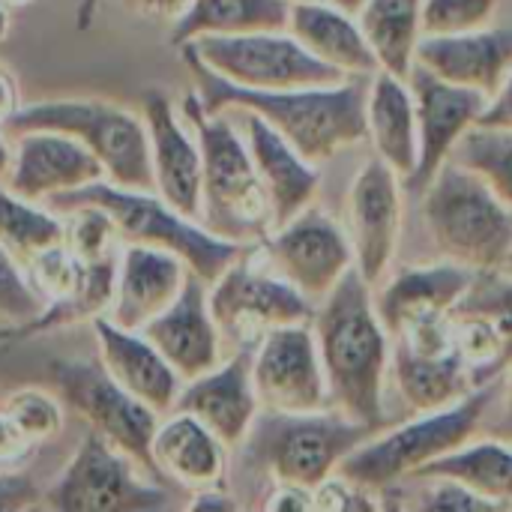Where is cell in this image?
Segmentation results:
<instances>
[{
    "label": "cell",
    "mask_w": 512,
    "mask_h": 512,
    "mask_svg": "<svg viewBox=\"0 0 512 512\" xmlns=\"http://www.w3.org/2000/svg\"><path fill=\"white\" fill-rule=\"evenodd\" d=\"M366 135H372L378 159H384L402 180L417 168V108L405 78L378 69L366 93Z\"/></svg>",
    "instance_id": "29"
},
{
    "label": "cell",
    "mask_w": 512,
    "mask_h": 512,
    "mask_svg": "<svg viewBox=\"0 0 512 512\" xmlns=\"http://www.w3.org/2000/svg\"><path fill=\"white\" fill-rule=\"evenodd\" d=\"M501 0H423V36H450L489 27Z\"/></svg>",
    "instance_id": "37"
},
{
    "label": "cell",
    "mask_w": 512,
    "mask_h": 512,
    "mask_svg": "<svg viewBox=\"0 0 512 512\" xmlns=\"http://www.w3.org/2000/svg\"><path fill=\"white\" fill-rule=\"evenodd\" d=\"M189 273L186 261L168 249L123 243L108 321L123 330H144V324L174 303Z\"/></svg>",
    "instance_id": "22"
},
{
    "label": "cell",
    "mask_w": 512,
    "mask_h": 512,
    "mask_svg": "<svg viewBox=\"0 0 512 512\" xmlns=\"http://www.w3.org/2000/svg\"><path fill=\"white\" fill-rule=\"evenodd\" d=\"M450 159L480 174L492 186V192L512 210V129L474 126L465 132V138L459 141Z\"/></svg>",
    "instance_id": "35"
},
{
    "label": "cell",
    "mask_w": 512,
    "mask_h": 512,
    "mask_svg": "<svg viewBox=\"0 0 512 512\" xmlns=\"http://www.w3.org/2000/svg\"><path fill=\"white\" fill-rule=\"evenodd\" d=\"M471 267L462 264H435V267H411L402 270L381 294L378 315L387 327V333H405L414 324L435 321L453 312V306L462 300V294L474 282Z\"/></svg>",
    "instance_id": "26"
},
{
    "label": "cell",
    "mask_w": 512,
    "mask_h": 512,
    "mask_svg": "<svg viewBox=\"0 0 512 512\" xmlns=\"http://www.w3.org/2000/svg\"><path fill=\"white\" fill-rule=\"evenodd\" d=\"M45 309V297L30 285L21 264L0 246V318L24 327L39 318Z\"/></svg>",
    "instance_id": "38"
},
{
    "label": "cell",
    "mask_w": 512,
    "mask_h": 512,
    "mask_svg": "<svg viewBox=\"0 0 512 512\" xmlns=\"http://www.w3.org/2000/svg\"><path fill=\"white\" fill-rule=\"evenodd\" d=\"M141 333L162 351L183 384L219 366L222 330L210 312L207 282L195 273H189L174 303L144 324Z\"/></svg>",
    "instance_id": "19"
},
{
    "label": "cell",
    "mask_w": 512,
    "mask_h": 512,
    "mask_svg": "<svg viewBox=\"0 0 512 512\" xmlns=\"http://www.w3.org/2000/svg\"><path fill=\"white\" fill-rule=\"evenodd\" d=\"M450 318L456 351L468 363L474 387L495 384L512 369V276L477 270Z\"/></svg>",
    "instance_id": "14"
},
{
    "label": "cell",
    "mask_w": 512,
    "mask_h": 512,
    "mask_svg": "<svg viewBox=\"0 0 512 512\" xmlns=\"http://www.w3.org/2000/svg\"><path fill=\"white\" fill-rule=\"evenodd\" d=\"M198 78V99L204 111H252L267 120L303 159L327 162L345 147L366 138V93L369 75H351L333 87L297 90H243L213 75L195 60H186Z\"/></svg>",
    "instance_id": "1"
},
{
    "label": "cell",
    "mask_w": 512,
    "mask_h": 512,
    "mask_svg": "<svg viewBox=\"0 0 512 512\" xmlns=\"http://www.w3.org/2000/svg\"><path fill=\"white\" fill-rule=\"evenodd\" d=\"M210 492H213V486H210V489H201V495L192 501V507H195V510H207V507L225 510V507H234L231 498H225V495H210Z\"/></svg>",
    "instance_id": "46"
},
{
    "label": "cell",
    "mask_w": 512,
    "mask_h": 512,
    "mask_svg": "<svg viewBox=\"0 0 512 512\" xmlns=\"http://www.w3.org/2000/svg\"><path fill=\"white\" fill-rule=\"evenodd\" d=\"M489 438L501 441V444H510L512 447V381L507 387V399H504V408L498 411V417L489 423Z\"/></svg>",
    "instance_id": "44"
},
{
    "label": "cell",
    "mask_w": 512,
    "mask_h": 512,
    "mask_svg": "<svg viewBox=\"0 0 512 512\" xmlns=\"http://www.w3.org/2000/svg\"><path fill=\"white\" fill-rule=\"evenodd\" d=\"M0 408L12 429L24 438L27 447L51 441L63 429V402L45 390H18L0 399Z\"/></svg>",
    "instance_id": "36"
},
{
    "label": "cell",
    "mask_w": 512,
    "mask_h": 512,
    "mask_svg": "<svg viewBox=\"0 0 512 512\" xmlns=\"http://www.w3.org/2000/svg\"><path fill=\"white\" fill-rule=\"evenodd\" d=\"M495 402L492 384L471 390L465 399L429 411L414 423H405L390 432H375L339 465V477L360 492H378L405 477H417L435 459L459 450L474 438L486 423V414Z\"/></svg>",
    "instance_id": "6"
},
{
    "label": "cell",
    "mask_w": 512,
    "mask_h": 512,
    "mask_svg": "<svg viewBox=\"0 0 512 512\" xmlns=\"http://www.w3.org/2000/svg\"><path fill=\"white\" fill-rule=\"evenodd\" d=\"M3 3H9V6H15V3H27V0H3Z\"/></svg>",
    "instance_id": "51"
},
{
    "label": "cell",
    "mask_w": 512,
    "mask_h": 512,
    "mask_svg": "<svg viewBox=\"0 0 512 512\" xmlns=\"http://www.w3.org/2000/svg\"><path fill=\"white\" fill-rule=\"evenodd\" d=\"M18 111V93H15V84L9 78V72L0 69V126Z\"/></svg>",
    "instance_id": "45"
},
{
    "label": "cell",
    "mask_w": 512,
    "mask_h": 512,
    "mask_svg": "<svg viewBox=\"0 0 512 512\" xmlns=\"http://www.w3.org/2000/svg\"><path fill=\"white\" fill-rule=\"evenodd\" d=\"M96 3H99V0H81V27H84V21L90 18V12H93Z\"/></svg>",
    "instance_id": "50"
},
{
    "label": "cell",
    "mask_w": 512,
    "mask_h": 512,
    "mask_svg": "<svg viewBox=\"0 0 512 512\" xmlns=\"http://www.w3.org/2000/svg\"><path fill=\"white\" fill-rule=\"evenodd\" d=\"M333 6H339V9H345V12H360V6L366 3V0H330Z\"/></svg>",
    "instance_id": "49"
},
{
    "label": "cell",
    "mask_w": 512,
    "mask_h": 512,
    "mask_svg": "<svg viewBox=\"0 0 512 512\" xmlns=\"http://www.w3.org/2000/svg\"><path fill=\"white\" fill-rule=\"evenodd\" d=\"M429 477L456 480L498 507L504 501H512V447L495 438L483 444H462L459 450L435 459L417 474V480Z\"/></svg>",
    "instance_id": "33"
},
{
    "label": "cell",
    "mask_w": 512,
    "mask_h": 512,
    "mask_svg": "<svg viewBox=\"0 0 512 512\" xmlns=\"http://www.w3.org/2000/svg\"><path fill=\"white\" fill-rule=\"evenodd\" d=\"M291 3H300V0H291Z\"/></svg>",
    "instance_id": "53"
},
{
    "label": "cell",
    "mask_w": 512,
    "mask_h": 512,
    "mask_svg": "<svg viewBox=\"0 0 512 512\" xmlns=\"http://www.w3.org/2000/svg\"><path fill=\"white\" fill-rule=\"evenodd\" d=\"M399 174L384 162L372 159L360 168L351 186V246L357 273L375 288L396 255L402 228Z\"/></svg>",
    "instance_id": "17"
},
{
    "label": "cell",
    "mask_w": 512,
    "mask_h": 512,
    "mask_svg": "<svg viewBox=\"0 0 512 512\" xmlns=\"http://www.w3.org/2000/svg\"><path fill=\"white\" fill-rule=\"evenodd\" d=\"M156 474L183 483L186 489H210L225 474V444L192 414L171 411L153 435Z\"/></svg>",
    "instance_id": "28"
},
{
    "label": "cell",
    "mask_w": 512,
    "mask_h": 512,
    "mask_svg": "<svg viewBox=\"0 0 512 512\" xmlns=\"http://www.w3.org/2000/svg\"><path fill=\"white\" fill-rule=\"evenodd\" d=\"M183 117L201 147V225L240 246L264 240L273 228V210L246 138L225 111H204L198 93L183 99Z\"/></svg>",
    "instance_id": "3"
},
{
    "label": "cell",
    "mask_w": 512,
    "mask_h": 512,
    "mask_svg": "<svg viewBox=\"0 0 512 512\" xmlns=\"http://www.w3.org/2000/svg\"><path fill=\"white\" fill-rule=\"evenodd\" d=\"M120 3L129 12H135V15L147 18V21H159V24L171 21V24H177L192 0H120Z\"/></svg>",
    "instance_id": "42"
},
{
    "label": "cell",
    "mask_w": 512,
    "mask_h": 512,
    "mask_svg": "<svg viewBox=\"0 0 512 512\" xmlns=\"http://www.w3.org/2000/svg\"><path fill=\"white\" fill-rule=\"evenodd\" d=\"M252 381L264 411L309 414L330 405L315 333L306 321L273 327L252 354Z\"/></svg>",
    "instance_id": "12"
},
{
    "label": "cell",
    "mask_w": 512,
    "mask_h": 512,
    "mask_svg": "<svg viewBox=\"0 0 512 512\" xmlns=\"http://www.w3.org/2000/svg\"><path fill=\"white\" fill-rule=\"evenodd\" d=\"M96 180H105L102 162L81 141L54 129L21 132L6 174L9 189L27 201H48Z\"/></svg>",
    "instance_id": "18"
},
{
    "label": "cell",
    "mask_w": 512,
    "mask_h": 512,
    "mask_svg": "<svg viewBox=\"0 0 512 512\" xmlns=\"http://www.w3.org/2000/svg\"><path fill=\"white\" fill-rule=\"evenodd\" d=\"M270 261L309 300H324L354 267V246L345 231L318 210H303L276 228L267 246Z\"/></svg>",
    "instance_id": "16"
},
{
    "label": "cell",
    "mask_w": 512,
    "mask_h": 512,
    "mask_svg": "<svg viewBox=\"0 0 512 512\" xmlns=\"http://www.w3.org/2000/svg\"><path fill=\"white\" fill-rule=\"evenodd\" d=\"M417 63L444 81L492 96L512 69V27L423 36L417 45Z\"/></svg>",
    "instance_id": "24"
},
{
    "label": "cell",
    "mask_w": 512,
    "mask_h": 512,
    "mask_svg": "<svg viewBox=\"0 0 512 512\" xmlns=\"http://www.w3.org/2000/svg\"><path fill=\"white\" fill-rule=\"evenodd\" d=\"M411 93H414V108H417V141H420V156L414 174L405 180L408 189L423 192L438 168L453 156L459 141L465 138L468 129L480 123V114L486 111L489 96L453 81H444L441 75L429 72L426 66L414 63L411 75Z\"/></svg>",
    "instance_id": "15"
},
{
    "label": "cell",
    "mask_w": 512,
    "mask_h": 512,
    "mask_svg": "<svg viewBox=\"0 0 512 512\" xmlns=\"http://www.w3.org/2000/svg\"><path fill=\"white\" fill-rule=\"evenodd\" d=\"M144 123L156 192L183 216L201 222V147L180 123L165 90H144Z\"/></svg>",
    "instance_id": "20"
},
{
    "label": "cell",
    "mask_w": 512,
    "mask_h": 512,
    "mask_svg": "<svg viewBox=\"0 0 512 512\" xmlns=\"http://www.w3.org/2000/svg\"><path fill=\"white\" fill-rule=\"evenodd\" d=\"M138 462L99 432H90L42 498L57 512H147L171 507L162 486L138 477Z\"/></svg>",
    "instance_id": "11"
},
{
    "label": "cell",
    "mask_w": 512,
    "mask_h": 512,
    "mask_svg": "<svg viewBox=\"0 0 512 512\" xmlns=\"http://www.w3.org/2000/svg\"><path fill=\"white\" fill-rule=\"evenodd\" d=\"M42 498L45 492L33 483L30 474L9 471L6 465H0V512L36 510L42 507Z\"/></svg>",
    "instance_id": "40"
},
{
    "label": "cell",
    "mask_w": 512,
    "mask_h": 512,
    "mask_svg": "<svg viewBox=\"0 0 512 512\" xmlns=\"http://www.w3.org/2000/svg\"><path fill=\"white\" fill-rule=\"evenodd\" d=\"M48 207L57 213H69L75 207H96L102 210L120 243H141L156 246L180 255L186 267L213 285L237 258H243V246L210 234L201 222L174 210L159 192L144 189H123L105 180L87 183L72 192H60L48 198Z\"/></svg>",
    "instance_id": "4"
},
{
    "label": "cell",
    "mask_w": 512,
    "mask_h": 512,
    "mask_svg": "<svg viewBox=\"0 0 512 512\" xmlns=\"http://www.w3.org/2000/svg\"><path fill=\"white\" fill-rule=\"evenodd\" d=\"M9 27H12L9 3H3V0H0V42H6V36H9Z\"/></svg>",
    "instance_id": "47"
},
{
    "label": "cell",
    "mask_w": 512,
    "mask_h": 512,
    "mask_svg": "<svg viewBox=\"0 0 512 512\" xmlns=\"http://www.w3.org/2000/svg\"><path fill=\"white\" fill-rule=\"evenodd\" d=\"M288 30L309 54L345 75H372L381 69L360 30V21H354L351 12L333 6L330 0L291 3Z\"/></svg>",
    "instance_id": "27"
},
{
    "label": "cell",
    "mask_w": 512,
    "mask_h": 512,
    "mask_svg": "<svg viewBox=\"0 0 512 512\" xmlns=\"http://www.w3.org/2000/svg\"><path fill=\"white\" fill-rule=\"evenodd\" d=\"M258 393L252 381V351L240 348L228 363L183 384L174 411L198 417L225 447L246 441L258 417Z\"/></svg>",
    "instance_id": "21"
},
{
    "label": "cell",
    "mask_w": 512,
    "mask_h": 512,
    "mask_svg": "<svg viewBox=\"0 0 512 512\" xmlns=\"http://www.w3.org/2000/svg\"><path fill=\"white\" fill-rule=\"evenodd\" d=\"M507 267H510V270H512V258H510V264H507Z\"/></svg>",
    "instance_id": "52"
},
{
    "label": "cell",
    "mask_w": 512,
    "mask_h": 512,
    "mask_svg": "<svg viewBox=\"0 0 512 512\" xmlns=\"http://www.w3.org/2000/svg\"><path fill=\"white\" fill-rule=\"evenodd\" d=\"M477 126H495V129H512V69L507 78L501 81V87L489 96L486 111L480 114Z\"/></svg>",
    "instance_id": "41"
},
{
    "label": "cell",
    "mask_w": 512,
    "mask_h": 512,
    "mask_svg": "<svg viewBox=\"0 0 512 512\" xmlns=\"http://www.w3.org/2000/svg\"><path fill=\"white\" fill-rule=\"evenodd\" d=\"M396 381H399L402 399L420 414L447 408L465 399L471 390H477L471 381L468 363L462 360L456 348L441 351V354H426L405 342H399L396 348Z\"/></svg>",
    "instance_id": "30"
},
{
    "label": "cell",
    "mask_w": 512,
    "mask_h": 512,
    "mask_svg": "<svg viewBox=\"0 0 512 512\" xmlns=\"http://www.w3.org/2000/svg\"><path fill=\"white\" fill-rule=\"evenodd\" d=\"M357 15L378 66L408 81L423 39V0H366Z\"/></svg>",
    "instance_id": "31"
},
{
    "label": "cell",
    "mask_w": 512,
    "mask_h": 512,
    "mask_svg": "<svg viewBox=\"0 0 512 512\" xmlns=\"http://www.w3.org/2000/svg\"><path fill=\"white\" fill-rule=\"evenodd\" d=\"M48 387L63 402V408L78 414L84 423H90L93 432L129 453L144 471L156 474L153 435L159 426V414L129 396L108 375L99 357L54 360L48 366Z\"/></svg>",
    "instance_id": "10"
},
{
    "label": "cell",
    "mask_w": 512,
    "mask_h": 512,
    "mask_svg": "<svg viewBox=\"0 0 512 512\" xmlns=\"http://www.w3.org/2000/svg\"><path fill=\"white\" fill-rule=\"evenodd\" d=\"M183 48L186 60L243 90L333 87L351 75L309 54L291 30H255L237 36H201Z\"/></svg>",
    "instance_id": "9"
},
{
    "label": "cell",
    "mask_w": 512,
    "mask_h": 512,
    "mask_svg": "<svg viewBox=\"0 0 512 512\" xmlns=\"http://www.w3.org/2000/svg\"><path fill=\"white\" fill-rule=\"evenodd\" d=\"M291 0H192L171 27V42L186 45L201 36H237L255 30H288Z\"/></svg>",
    "instance_id": "32"
},
{
    "label": "cell",
    "mask_w": 512,
    "mask_h": 512,
    "mask_svg": "<svg viewBox=\"0 0 512 512\" xmlns=\"http://www.w3.org/2000/svg\"><path fill=\"white\" fill-rule=\"evenodd\" d=\"M420 195L429 234L447 261L471 270L510 264L512 210L480 174L447 159Z\"/></svg>",
    "instance_id": "5"
},
{
    "label": "cell",
    "mask_w": 512,
    "mask_h": 512,
    "mask_svg": "<svg viewBox=\"0 0 512 512\" xmlns=\"http://www.w3.org/2000/svg\"><path fill=\"white\" fill-rule=\"evenodd\" d=\"M375 432H381V426L357 423L342 411H267V417H255L246 435V459L264 468L282 486L315 492L330 483L345 456Z\"/></svg>",
    "instance_id": "7"
},
{
    "label": "cell",
    "mask_w": 512,
    "mask_h": 512,
    "mask_svg": "<svg viewBox=\"0 0 512 512\" xmlns=\"http://www.w3.org/2000/svg\"><path fill=\"white\" fill-rule=\"evenodd\" d=\"M9 168H12V150H9V144L0 138V180L9 174Z\"/></svg>",
    "instance_id": "48"
},
{
    "label": "cell",
    "mask_w": 512,
    "mask_h": 512,
    "mask_svg": "<svg viewBox=\"0 0 512 512\" xmlns=\"http://www.w3.org/2000/svg\"><path fill=\"white\" fill-rule=\"evenodd\" d=\"M3 129L21 135L30 129H54L81 141L105 168V177L123 189L156 192L147 123L132 111L105 99H48L18 105Z\"/></svg>",
    "instance_id": "8"
},
{
    "label": "cell",
    "mask_w": 512,
    "mask_h": 512,
    "mask_svg": "<svg viewBox=\"0 0 512 512\" xmlns=\"http://www.w3.org/2000/svg\"><path fill=\"white\" fill-rule=\"evenodd\" d=\"M93 333L108 375L129 396L153 408L159 417H168L183 390V378L171 369L162 351L141 330H123L108 318H93Z\"/></svg>",
    "instance_id": "23"
},
{
    "label": "cell",
    "mask_w": 512,
    "mask_h": 512,
    "mask_svg": "<svg viewBox=\"0 0 512 512\" xmlns=\"http://www.w3.org/2000/svg\"><path fill=\"white\" fill-rule=\"evenodd\" d=\"M27 444H24V438L12 429V423L6 420V414H3V408H0V465H12V462H18V459H24L27 456Z\"/></svg>",
    "instance_id": "43"
},
{
    "label": "cell",
    "mask_w": 512,
    "mask_h": 512,
    "mask_svg": "<svg viewBox=\"0 0 512 512\" xmlns=\"http://www.w3.org/2000/svg\"><path fill=\"white\" fill-rule=\"evenodd\" d=\"M231 111H237V117L243 120L252 162L270 198L273 228H279L312 204L318 192V174L312 162L303 159L267 120H261L252 111H240V108H231Z\"/></svg>",
    "instance_id": "25"
},
{
    "label": "cell",
    "mask_w": 512,
    "mask_h": 512,
    "mask_svg": "<svg viewBox=\"0 0 512 512\" xmlns=\"http://www.w3.org/2000/svg\"><path fill=\"white\" fill-rule=\"evenodd\" d=\"M210 312L222 336L249 345L255 336H267L273 327L312 318L309 297L288 279H276L252 270L237 258L210 288Z\"/></svg>",
    "instance_id": "13"
},
{
    "label": "cell",
    "mask_w": 512,
    "mask_h": 512,
    "mask_svg": "<svg viewBox=\"0 0 512 512\" xmlns=\"http://www.w3.org/2000/svg\"><path fill=\"white\" fill-rule=\"evenodd\" d=\"M66 243V222L48 213L45 207H36V201H27L15 195L9 186H0V246L27 267L39 255H45L54 246Z\"/></svg>",
    "instance_id": "34"
},
{
    "label": "cell",
    "mask_w": 512,
    "mask_h": 512,
    "mask_svg": "<svg viewBox=\"0 0 512 512\" xmlns=\"http://www.w3.org/2000/svg\"><path fill=\"white\" fill-rule=\"evenodd\" d=\"M432 489L423 501L426 510H489L495 507L492 501L480 498L477 492H471L468 486L447 480V477H429Z\"/></svg>",
    "instance_id": "39"
},
{
    "label": "cell",
    "mask_w": 512,
    "mask_h": 512,
    "mask_svg": "<svg viewBox=\"0 0 512 512\" xmlns=\"http://www.w3.org/2000/svg\"><path fill=\"white\" fill-rule=\"evenodd\" d=\"M315 342L327 375L330 405L345 417L384 426V378L390 363L387 327L372 303V285L351 267L321 300Z\"/></svg>",
    "instance_id": "2"
}]
</instances>
